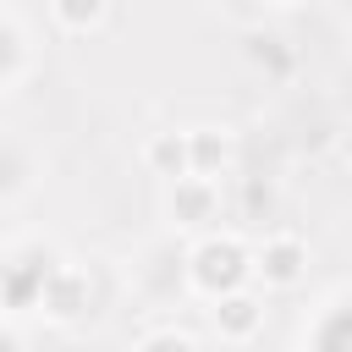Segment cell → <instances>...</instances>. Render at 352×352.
Here are the masks:
<instances>
[{"label": "cell", "mask_w": 352, "mask_h": 352, "mask_svg": "<svg viewBox=\"0 0 352 352\" xmlns=\"http://www.w3.org/2000/svg\"><path fill=\"white\" fill-rule=\"evenodd\" d=\"M22 341H28V336H22L16 324H0V346H22Z\"/></svg>", "instance_id": "12"}, {"label": "cell", "mask_w": 352, "mask_h": 352, "mask_svg": "<svg viewBox=\"0 0 352 352\" xmlns=\"http://www.w3.org/2000/svg\"><path fill=\"white\" fill-rule=\"evenodd\" d=\"M28 176H33L28 148H22V143H11V138H0V198H16V192L28 187Z\"/></svg>", "instance_id": "9"}, {"label": "cell", "mask_w": 352, "mask_h": 352, "mask_svg": "<svg viewBox=\"0 0 352 352\" xmlns=\"http://www.w3.org/2000/svg\"><path fill=\"white\" fill-rule=\"evenodd\" d=\"M187 170L192 176H231L236 170V138L226 126H192L187 132Z\"/></svg>", "instance_id": "5"}, {"label": "cell", "mask_w": 352, "mask_h": 352, "mask_svg": "<svg viewBox=\"0 0 352 352\" xmlns=\"http://www.w3.org/2000/svg\"><path fill=\"white\" fill-rule=\"evenodd\" d=\"M143 165L148 176L170 182V176H187V132H154L143 143Z\"/></svg>", "instance_id": "7"}, {"label": "cell", "mask_w": 352, "mask_h": 352, "mask_svg": "<svg viewBox=\"0 0 352 352\" xmlns=\"http://www.w3.org/2000/svg\"><path fill=\"white\" fill-rule=\"evenodd\" d=\"M214 308V336L220 341H253L258 336V324H264V302L248 292V286H236V292H220V297H209Z\"/></svg>", "instance_id": "6"}, {"label": "cell", "mask_w": 352, "mask_h": 352, "mask_svg": "<svg viewBox=\"0 0 352 352\" xmlns=\"http://www.w3.org/2000/svg\"><path fill=\"white\" fill-rule=\"evenodd\" d=\"M253 275L270 286V292H292L302 275H308V242L297 231H270L258 248H253Z\"/></svg>", "instance_id": "3"}, {"label": "cell", "mask_w": 352, "mask_h": 352, "mask_svg": "<svg viewBox=\"0 0 352 352\" xmlns=\"http://www.w3.org/2000/svg\"><path fill=\"white\" fill-rule=\"evenodd\" d=\"M248 275H253V248L236 231H204L187 253V280L198 297L236 292V286H248Z\"/></svg>", "instance_id": "1"}, {"label": "cell", "mask_w": 352, "mask_h": 352, "mask_svg": "<svg viewBox=\"0 0 352 352\" xmlns=\"http://www.w3.org/2000/svg\"><path fill=\"white\" fill-rule=\"evenodd\" d=\"M104 11H110V0H50L55 28H60V33H72V38L94 33V28L104 22Z\"/></svg>", "instance_id": "8"}, {"label": "cell", "mask_w": 352, "mask_h": 352, "mask_svg": "<svg viewBox=\"0 0 352 352\" xmlns=\"http://www.w3.org/2000/svg\"><path fill=\"white\" fill-rule=\"evenodd\" d=\"M204 336L198 330H187V324H154V330H143L138 336V346H182V352H192Z\"/></svg>", "instance_id": "10"}, {"label": "cell", "mask_w": 352, "mask_h": 352, "mask_svg": "<svg viewBox=\"0 0 352 352\" xmlns=\"http://www.w3.org/2000/svg\"><path fill=\"white\" fill-rule=\"evenodd\" d=\"M88 302H94V280H88V270H77V264H50V270L38 275V308H44L50 319L72 324V319L88 314Z\"/></svg>", "instance_id": "4"}, {"label": "cell", "mask_w": 352, "mask_h": 352, "mask_svg": "<svg viewBox=\"0 0 352 352\" xmlns=\"http://www.w3.org/2000/svg\"><path fill=\"white\" fill-rule=\"evenodd\" d=\"M220 214V182L214 176H170L165 182V220L176 231H209Z\"/></svg>", "instance_id": "2"}, {"label": "cell", "mask_w": 352, "mask_h": 352, "mask_svg": "<svg viewBox=\"0 0 352 352\" xmlns=\"http://www.w3.org/2000/svg\"><path fill=\"white\" fill-rule=\"evenodd\" d=\"M258 209H264V220L275 214V187H270V182H264V187H258V182L248 187V214H258Z\"/></svg>", "instance_id": "11"}, {"label": "cell", "mask_w": 352, "mask_h": 352, "mask_svg": "<svg viewBox=\"0 0 352 352\" xmlns=\"http://www.w3.org/2000/svg\"><path fill=\"white\" fill-rule=\"evenodd\" d=\"M341 16H346V28H352V0H346V6H341Z\"/></svg>", "instance_id": "13"}]
</instances>
